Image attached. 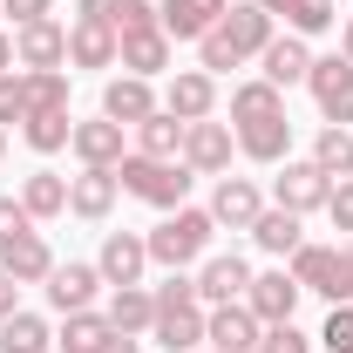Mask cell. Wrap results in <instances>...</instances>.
Listing matches in <instances>:
<instances>
[{
  "label": "cell",
  "mask_w": 353,
  "mask_h": 353,
  "mask_svg": "<svg viewBox=\"0 0 353 353\" xmlns=\"http://www.w3.org/2000/svg\"><path fill=\"white\" fill-rule=\"evenodd\" d=\"M265 48H272V14H265L259 0H238V7L218 14V28L197 41V68L204 75H231V68L259 61Z\"/></svg>",
  "instance_id": "obj_1"
},
{
  "label": "cell",
  "mask_w": 353,
  "mask_h": 353,
  "mask_svg": "<svg viewBox=\"0 0 353 353\" xmlns=\"http://www.w3.org/2000/svg\"><path fill=\"white\" fill-rule=\"evenodd\" d=\"M211 238H218V218H211V211L176 204V211H163V224L150 231V265L183 272V265H197L204 252H211Z\"/></svg>",
  "instance_id": "obj_2"
},
{
  "label": "cell",
  "mask_w": 353,
  "mask_h": 353,
  "mask_svg": "<svg viewBox=\"0 0 353 353\" xmlns=\"http://www.w3.org/2000/svg\"><path fill=\"white\" fill-rule=\"evenodd\" d=\"M116 183L130 190V197H143V204H157V211H176L183 197H190V183H197V170L183 163V157H143V150H130L123 163H116Z\"/></svg>",
  "instance_id": "obj_3"
},
{
  "label": "cell",
  "mask_w": 353,
  "mask_h": 353,
  "mask_svg": "<svg viewBox=\"0 0 353 353\" xmlns=\"http://www.w3.org/2000/svg\"><path fill=\"white\" fill-rule=\"evenodd\" d=\"M285 272L299 279V292H319L326 306H347L353 299V259L340 252V245H299Z\"/></svg>",
  "instance_id": "obj_4"
},
{
  "label": "cell",
  "mask_w": 353,
  "mask_h": 353,
  "mask_svg": "<svg viewBox=\"0 0 353 353\" xmlns=\"http://www.w3.org/2000/svg\"><path fill=\"white\" fill-rule=\"evenodd\" d=\"M326 197H333V176L319 170L312 157H285L279 163V176H272V204L279 211L306 218V211H326Z\"/></svg>",
  "instance_id": "obj_5"
},
{
  "label": "cell",
  "mask_w": 353,
  "mask_h": 353,
  "mask_svg": "<svg viewBox=\"0 0 353 353\" xmlns=\"http://www.w3.org/2000/svg\"><path fill=\"white\" fill-rule=\"evenodd\" d=\"M306 88H312V102H319L326 123H340V130L353 123V61L347 54H312Z\"/></svg>",
  "instance_id": "obj_6"
},
{
  "label": "cell",
  "mask_w": 353,
  "mask_h": 353,
  "mask_svg": "<svg viewBox=\"0 0 353 353\" xmlns=\"http://www.w3.org/2000/svg\"><path fill=\"white\" fill-rule=\"evenodd\" d=\"M231 157H238V130L231 123H183V163L197 176H224L231 170Z\"/></svg>",
  "instance_id": "obj_7"
},
{
  "label": "cell",
  "mask_w": 353,
  "mask_h": 353,
  "mask_svg": "<svg viewBox=\"0 0 353 353\" xmlns=\"http://www.w3.org/2000/svg\"><path fill=\"white\" fill-rule=\"evenodd\" d=\"M259 340H265V326H259V312L245 306V299L204 312V347H218V353H259Z\"/></svg>",
  "instance_id": "obj_8"
},
{
  "label": "cell",
  "mask_w": 353,
  "mask_h": 353,
  "mask_svg": "<svg viewBox=\"0 0 353 353\" xmlns=\"http://www.w3.org/2000/svg\"><path fill=\"white\" fill-rule=\"evenodd\" d=\"M299 299H306V292H299V279H292L285 265H279V272H252V285H245V306L259 312V326H285V319L299 312Z\"/></svg>",
  "instance_id": "obj_9"
},
{
  "label": "cell",
  "mask_w": 353,
  "mask_h": 353,
  "mask_svg": "<svg viewBox=\"0 0 353 353\" xmlns=\"http://www.w3.org/2000/svg\"><path fill=\"white\" fill-rule=\"evenodd\" d=\"M41 292H48V306L54 312H88L95 306V292H102V272H95V265L88 259H54V272H48L41 279Z\"/></svg>",
  "instance_id": "obj_10"
},
{
  "label": "cell",
  "mask_w": 353,
  "mask_h": 353,
  "mask_svg": "<svg viewBox=\"0 0 353 353\" xmlns=\"http://www.w3.org/2000/svg\"><path fill=\"white\" fill-rule=\"evenodd\" d=\"M204 211L218 218V231H224V224H231V231H252V224H259V211H265V190L252 183V176H231V170H224Z\"/></svg>",
  "instance_id": "obj_11"
},
{
  "label": "cell",
  "mask_w": 353,
  "mask_h": 353,
  "mask_svg": "<svg viewBox=\"0 0 353 353\" xmlns=\"http://www.w3.org/2000/svg\"><path fill=\"white\" fill-rule=\"evenodd\" d=\"M68 150H75V163H82V170H116V163L130 157V143H123V123H109V116H95V123H75Z\"/></svg>",
  "instance_id": "obj_12"
},
{
  "label": "cell",
  "mask_w": 353,
  "mask_h": 353,
  "mask_svg": "<svg viewBox=\"0 0 353 353\" xmlns=\"http://www.w3.org/2000/svg\"><path fill=\"white\" fill-rule=\"evenodd\" d=\"M143 265H150V238H136V231H109L95 252L102 285H143Z\"/></svg>",
  "instance_id": "obj_13"
},
{
  "label": "cell",
  "mask_w": 353,
  "mask_h": 353,
  "mask_svg": "<svg viewBox=\"0 0 353 353\" xmlns=\"http://www.w3.org/2000/svg\"><path fill=\"white\" fill-rule=\"evenodd\" d=\"M204 299H183V306H157V326H150V340L163 353H197L204 347Z\"/></svg>",
  "instance_id": "obj_14"
},
{
  "label": "cell",
  "mask_w": 353,
  "mask_h": 353,
  "mask_svg": "<svg viewBox=\"0 0 353 353\" xmlns=\"http://www.w3.org/2000/svg\"><path fill=\"white\" fill-rule=\"evenodd\" d=\"M163 109H170L176 123H204V116L218 109V75H204V68H176L170 88H163Z\"/></svg>",
  "instance_id": "obj_15"
},
{
  "label": "cell",
  "mask_w": 353,
  "mask_h": 353,
  "mask_svg": "<svg viewBox=\"0 0 353 353\" xmlns=\"http://www.w3.org/2000/svg\"><path fill=\"white\" fill-rule=\"evenodd\" d=\"M245 285H252V265L238 259V252H211V259L197 265V299H204V306L245 299Z\"/></svg>",
  "instance_id": "obj_16"
},
{
  "label": "cell",
  "mask_w": 353,
  "mask_h": 353,
  "mask_svg": "<svg viewBox=\"0 0 353 353\" xmlns=\"http://www.w3.org/2000/svg\"><path fill=\"white\" fill-rule=\"evenodd\" d=\"M14 61H21V68H68V28H61V21H28V28H14Z\"/></svg>",
  "instance_id": "obj_17"
},
{
  "label": "cell",
  "mask_w": 353,
  "mask_h": 353,
  "mask_svg": "<svg viewBox=\"0 0 353 353\" xmlns=\"http://www.w3.org/2000/svg\"><path fill=\"white\" fill-rule=\"evenodd\" d=\"M116 197H123L116 170H82V176H68V218H82V224H102L109 211H116Z\"/></svg>",
  "instance_id": "obj_18"
},
{
  "label": "cell",
  "mask_w": 353,
  "mask_h": 353,
  "mask_svg": "<svg viewBox=\"0 0 353 353\" xmlns=\"http://www.w3.org/2000/svg\"><path fill=\"white\" fill-rule=\"evenodd\" d=\"M116 61H123V75H143V82H157V75H170V61H176V41L163 34V28H150V34H123Z\"/></svg>",
  "instance_id": "obj_19"
},
{
  "label": "cell",
  "mask_w": 353,
  "mask_h": 353,
  "mask_svg": "<svg viewBox=\"0 0 353 353\" xmlns=\"http://www.w3.org/2000/svg\"><path fill=\"white\" fill-rule=\"evenodd\" d=\"M163 102H157V88L143 82V75H116V82L102 88V116L109 123H123V130H136L143 116H157Z\"/></svg>",
  "instance_id": "obj_20"
},
{
  "label": "cell",
  "mask_w": 353,
  "mask_h": 353,
  "mask_svg": "<svg viewBox=\"0 0 353 353\" xmlns=\"http://www.w3.org/2000/svg\"><path fill=\"white\" fill-rule=\"evenodd\" d=\"M0 272H14L21 285H41L54 272V252H48L41 231H21V238H0Z\"/></svg>",
  "instance_id": "obj_21"
},
{
  "label": "cell",
  "mask_w": 353,
  "mask_h": 353,
  "mask_svg": "<svg viewBox=\"0 0 353 353\" xmlns=\"http://www.w3.org/2000/svg\"><path fill=\"white\" fill-rule=\"evenodd\" d=\"M259 75L272 88H292V82H306L312 75V48L299 41V34H272V48L259 54Z\"/></svg>",
  "instance_id": "obj_22"
},
{
  "label": "cell",
  "mask_w": 353,
  "mask_h": 353,
  "mask_svg": "<svg viewBox=\"0 0 353 353\" xmlns=\"http://www.w3.org/2000/svg\"><path fill=\"white\" fill-rule=\"evenodd\" d=\"M224 7H231V0H163L157 14H163V34H170V41H204V34L218 28Z\"/></svg>",
  "instance_id": "obj_23"
},
{
  "label": "cell",
  "mask_w": 353,
  "mask_h": 353,
  "mask_svg": "<svg viewBox=\"0 0 353 353\" xmlns=\"http://www.w3.org/2000/svg\"><path fill=\"white\" fill-rule=\"evenodd\" d=\"M238 157H252V163H272V170H279V163L292 157V123H285V116L245 123V130H238Z\"/></svg>",
  "instance_id": "obj_24"
},
{
  "label": "cell",
  "mask_w": 353,
  "mask_h": 353,
  "mask_svg": "<svg viewBox=\"0 0 353 353\" xmlns=\"http://www.w3.org/2000/svg\"><path fill=\"white\" fill-rule=\"evenodd\" d=\"M116 28H109V21H75V28H68V61H75V68H116Z\"/></svg>",
  "instance_id": "obj_25"
},
{
  "label": "cell",
  "mask_w": 353,
  "mask_h": 353,
  "mask_svg": "<svg viewBox=\"0 0 353 353\" xmlns=\"http://www.w3.org/2000/svg\"><path fill=\"white\" fill-rule=\"evenodd\" d=\"M265 116H285V88H272L265 75L231 88V130H245V123H265Z\"/></svg>",
  "instance_id": "obj_26"
},
{
  "label": "cell",
  "mask_w": 353,
  "mask_h": 353,
  "mask_svg": "<svg viewBox=\"0 0 353 353\" xmlns=\"http://www.w3.org/2000/svg\"><path fill=\"white\" fill-rule=\"evenodd\" d=\"M252 245H259V252H272V259H292V252L306 245V224L292 218V211H279V204H265L259 224H252Z\"/></svg>",
  "instance_id": "obj_27"
},
{
  "label": "cell",
  "mask_w": 353,
  "mask_h": 353,
  "mask_svg": "<svg viewBox=\"0 0 353 353\" xmlns=\"http://www.w3.org/2000/svg\"><path fill=\"white\" fill-rule=\"evenodd\" d=\"M109 326L116 333H150L157 326V292L150 285H109Z\"/></svg>",
  "instance_id": "obj_28"
},
{
  "label": "cell",
  "mask_w": 353,
  "mask_h": 353,
  "mask_svg": "<svg viewBox=\"0 0 353 353\" xmlns=\"http://www.w3.org/2000/svg\"><path fill=\"white\" fill-rule=\"evenodd\" d=\"M21 204H28V218H34V224L68 218V176H54V170H28V183H21Z\"/></svg>",
  "instance_id": "obj_29"
},
{
  "label": "cell",
  "mask_w": 353,
  "mask_h": 353,
  "mask_svg": "<svg viewBox=\"0 0 353 353\" xmlns=\"http://www.w3.org/2000/svg\"><path fill=\"white\" fill-rule=\"evenodd\" d=\"M0 353H54V326L41 312H7L0 319Z\"/></svg>",
  "instance_id": "obj_30"
},
{
  "label": "cell",
  "mask_w": 353,
  "mask_h": 353,
  "mask_svg": "<svg viewBox=\"0 0 353 353\" xmlns=\"http://www.w3.org/2000/svg\"><path fill=\"white\" fill-rule=\"evenodd\" d=\"M109 333H116V326H109V312H95V306H88V312H61L54 347H61V353H95Z\"/></svg>",
  "instance_id": "obj_31"
},
{
  "label": "cell",
  "mask_w": 353,
  "mask_h": 353,
  "mask_svg": "<svg viewBox=\"0 0 353 353\" xmlns=\"http://www.w3.org/2000/svg\"><path fill=\"white\" fill-rule=\"evenodd\" d=\"M28 75V116H54L68 109V68H21ZM21 116V123H28Z\"/></svg>",
  "instance_id": "obj_32"
},
{
  "label": "cell",
  "mask_w": 353,
  "mask_h": 353,
  "mask_svg": "<svg viewBox=\"0 0 353 353\" xmlns=\"http://www.w3.org/2000/svg\"><path fill=\"white\" fill-rule=\"evenodd\" d=\"M136 150H143V157H163V163H170V157H183V123H176L170 109L143 116V123H136Z\"/></svg>",
  "instance_id": "obj_33"
},
{
  "label": "cell",
  "mask_w": 353,
  "mask_h": 353,
  "mask_svg": "<svg viewBox=\"0 0 353 353\" xmlns=\"http://www.w3.org/2000/svg\"><path fill=\"white\" fill-rule=\"evenodd\" d=\"M312 163H319V170L333 176V183H340V176H353V130L326 123V130L312 136Z\"/></svg>",
  "instance_id": "obj_34"
},
{
  "label": "cell",
  "mask_w": 353,
  "mask_h": 353,
  "mask_svg": "<svg viewBox=\"0 0 353 353\" xmlns=\"http://www.w3.org/2000/svg\"><path fill=\"white\" fill-rule=\"evenodd\" d=\"M21 136H28V150H34V157H54V150H68L75 116H68V109H54V116H28V123H21Z\"/></svg>",
  "instance_id": "obj_35"
},
{
  "label": "cell",
  "mask_w": 353,
  "mask_h": 353,
  "mask_svg": "<svg viewBox=\"0 0 353 353\" xmlns=\"http://www.w3.org/2000/svg\"><path fill=\"white\" fill-rule=\"evenodd\" d=\"M326 28H340V0H292V7H285V34L312 41V34H326Z\"/></svg>",
  "instance_id": "obj_36"
},
{
  "label": "cell",
  "mask_w": 353,
  "mask_h": 353,
  "mask_svg": "<svg viewBox=\"0 0 353 353\" xmlns=\"http://www.w3.org/2000/svg\"><path fill=\"white\" fill-rule=\"evenodd\" d=\"M109 28H116V41H123V34H150V28H163V14H157V0H116Z\"/></svg>",
  "instance_id": "obj_37"
},
{
  "label": "cell",
  "mask_w": 353,
  "mask_h": 353,
  "mask_svg": "<svg viewBox=\"0 0 353 353\" xmlns=\"http://www.w3.org/2000/svg\"><path fill=\"white\" fill-rule=\"evenodd\" d=\"M319 347H326V353H353V299L326 312V326H319Z\"/></svg>",
  "instance_id": "obj_38"
},
{
  "label": "cell",
  "mask_w": 353,
  "mask_h": 353,
  "mask_svg": "<svg viewBox=\"0 0 353 353\" xmlns=\"http://www.w3.org/2000/svg\"><path fill=\"white\" fill-rule=\"evenodd\" d=\"M21 116H28V75H14V68H7V75H0V130H7V123H21Z\"/></svg>",
  "instance_id": "obj_39"
},
{
  "label": "cell",
  "mask_w": 353,
  "mask_h": 353,
  "mask_svg": "<svg viewBox=\"0 0 353 353\" xmlns=\"http://www.w3.org/2000/svg\"><path fill=\"white\" fill-rule=\"evenodd\" d=\"M259 353H312V333H299L292 319H285V326H265Z\"/></svg>",
  "instance_id": "obj_40"
},
{
  "label": "cell",
  "mask_w": 353,
  "mask_h": 353,
  "mask_svg": "<svg viewBox=\"0 0 353 353\" xmlns=\"http://www.w3.org/2000/svg\"><path fill=\"white\" fill-rule=\"evenodd\" d=\"M326 218H333V231H347V238H353V176H340V183H333Z\"/></svg>",
  "instance_id": "obj_41"
},
{
  "label": "cell",
  "mask_w": 353,
  "mask_h": 353,
  "mask_svg": "<svg viewBox=\"0 0 353 353\" xmlns=\"http://www.w3.org/2000/svg\"><path fill=\"white\" fill-rule=\"evenodd\" d=\"M0 14H14V28H28V21H54V0H0Z\"/></svg>",
  "instance_id": "obj_42"
},
{
  "label": "cell",
  "mask_w": 353,
  "mask_h": 353,
  "mask_svg": "<svg viewBox=\"0 0 353 353\" xmlns=\"http://www.w3.org/2000/svg\"><path fill=\"white\" fill-rule=\"evenodd\" d=\"M183 299H197V279H190V272H170V279L157 285V306H183Z\"/></svg>",
  "instance_id": "obj_43"
},
{
  "label": "cell",
  "mask_w": 353,
  "mask_h": 353,
  "mask_svg": "<svg viewBox=\"0 0 353 353\" xmlns=\"http://www.w3.org/2000/svg\"><path fill=\"white\" fill-rule=\"evenodd\" d=\"M21 231H34L28 204H21V197H0V238H21Z\"/></svg>",
  "instance_id": "obj_44"
},
{
  "label": "cell",
  "mask_w": 353,
  "mask_h": 353,
  "mask_svg": "<svg viewBox=\"0 0 353 353\" xmlns=\"http://www.w3.org/2000/svg\"><path fill=\"white\" fill-rule=\"evenodd\" d=\"M7 312H21V279H14V272H0V319H7Z\"/></svg>",
  "instance_id": "obj_45"
},
{
  "label": "cell",
  "mask_w": 353,
  "mask_h": 353,
  "mask_svg": "<svg viewBox=\"0 0 353 353\" xmlns=\"http://www.w3.org/2000/svg\"><path fill=\"white\" fill-rule=\"evenodd\" d=\"M116 14V0H75V21H109Z\"/></svg>",
  "instance_id": "obj_46"
},
{
  "label": "cell",
  "mask_w": 353,
  "mask_h": 353,
  "mask_svg": "<svg viewBox=\"0 0 353 353\" xmlns=\"http://www.w3.org/2000/svg\"><path fill=\"white\" fill-rule=\"evenodd\" d=\"M95 353H143V340H136V333H109Z\"/></svg>",
  "instance_id": "obj_47"
},
{
  "label": "cell",
  "mask_w": 353,
  "mask_h": 353,
  "mask_svg": "<svg viewBox=\"0 0 353 353\" xmlns=\"http://www.w3.org/2000/svg\"><path fill=\"white\" fill-rule=\"evenodd\" d=\"M340 54H347V61H353V14H347V21H340Z\"/></svg>",
  "instance_id": "obj_48"
},
{
  "label": "cell",
  "mask_w": 353,
  "mask_h": 353,
  "mask_svg": "<svg viewBox=\"0 0 353 353\" xmlns=\"http://www.w3.org/2000/svg\"><path fill=\"white\" fill-rule=\"evenodd\" d=\"M14 68V34H0V75Z\"/></svg>",
  "instance_id": "obj_49"
},
{
  "label": "cell",
  "mask_w": 353,
  "mask_h": 353,
  "mask_svg": "<svg viewBox=\"0 0 353 353\" xmlns=\"http://www.w3.org/2000/svg\"><path fill=\"white\" fill-rule=\"evenodd\" d=\"M259 7H265V14H285V7H292V0H259Z\"/></svg>",
  "instance_id": "obj_50"
},
{
  "label": "cell",
  "mask_w": 353,
  "mask_h": 353,
  "mask_svg": "<svg viewBox=\"0 0 353 353\" xmlns=\"http://www.w3.org/2000/svg\"><path fill=\"white\" fill-rule=\"evenodd\" d=\"M0 157H7V130H0Z\"/></svg>",
  "instance_id": "obj_51"
},
{
  "label": "cell",
  "mask_w": 353,
  "mask_h": 353,
  "mask_svg": "<svg viewBox=\"0 0 353 353\" xmlns=\"http://www.w3.org/2000/svg\"><path fill=\"white\" fill-rule=\"evenodd\" d=\"M197 353H218V347H197Z\"/></svg>",
  "instance_id": "obj_52"
},
{
  "label": "cell",
  "mask_w": 353,
  "mask_h": 353,
  "mask_svg": "<svg viewBox=\"0 0 353 353\" xmlns=\"http://www.w3.org/2000/svg\"><path fill=\"white\" fill-rule=\"evenodd\" d=\"M347 259H353V245H347Z\"/></svg>",
  "instance_id": "obj_53"
}]
</instances>
